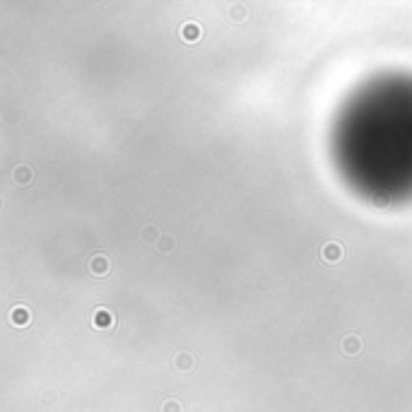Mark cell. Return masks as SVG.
<instances>
[{
  "label": "cell",
  "instance_id": "cell-1",
  "mask_svg": "<svg viewBox=\"0 0 412 412\" xmlns=\"http://www.w3.org/2000/svg\"><path fill=\"white\" fill-rule=\"evenodd\" d=\"M183 39L186 41H195V39H200V27L198 24H183Z\"/></svg>",
  "mask_w": 412,
  "mask_h": 412
},
{
  "label": "cell",
  "instance_id": "cell-2",
  "mask_svg": "<svg viewBox=\"0 0 412 412\" xmlns=\"http://www.w3.org/2000/svg\"><path fill=\"white\" fill-rule=\"evenodd\" d=\"M92 272H99V275H104L106 270H109V261L104 258V256H97V258H92Z\"/></svg>",
  "mask_w": 412,
  "mask_h": 412
},
{
  "label": "cell",
  "instance_id": "cell-3",
  "mask_svg": "<svg viewBox=\"0 0 412 412\" xmlns=\"http://www.w3.org/2000/svg\"><path fill=\"white\" fill-rule=\"evenodd\" d=\"M12 321H15L17 325L29 323V314H27V309H15V311H12Z\"/></svg>",
  "mask_w": 412,
  "mask_h": 412
},
{
  "label": "cell",
  "instance_id": "cell-4",
  "mask_svg": "<svg viewBox=\"0 0 412 412\" xmlns=\"http://www.w3.org/2000/svg\"><path fill=\"white\" fill-rule=\"evenodd\" d=\"M94 325H99V328H106V325H111V316H109L106 311H99V314L94 316Z\"/></svg>",
  "mask_w": 412,
  "mask_h": 412
},
{
  "label": "cell",
  "instance_id": "cell-5",
  "mask_svg": "<svg viewBox=\"0 0 412 412\" xmlns=\"http://www.w3.org/2000/svg\"><path fill=\"white\" fill-rule=\"evenodd\" d=\"M342 347H345V352H357V350H359V342H357V338H347V340L342 342Z\"/></svg>",
  "mask_w": 412,
  "mask_h": 412
},
{
  "label": "cell",
  "instance_id": "cell-6",
  "mask_svg": "<svg viewBox=\"0 0 412 412\" xmlns=\"http://www.w3.org/2000/svg\"><path fill=\"white\" fill-rule=\"evenodd\" d=\"M323 256H325V258H330V261H335V258L340 256V248H338V246H325Z\"/></svg>",
  "mask_w": 412,
  "mask_h": 412
},
{
  "label": "cell",
  "instance_id": "cell-7",
  "mask_svg": "<svg viewBox=\"0 0 412 412\" xmlns=\"http://www.w3.org/2000/svg\"><path fill=\"white\" fill-rule=\"evenodd\" d=\"M164 412H181V405L174 403V400H169V403L164 405Z\"/></svg>",
  "mask_w": 412,
  "mask_h": 412
},
{
  "label": "cell",
  "instance_id": "cell-8",
  "mask_svg": "<svg viewBox=\"0 0 412 412\" xmlns=\"http://www.w3.org/2000/svg\"><path fill=\"white\" fill-rule=\"evenodd\" d=\"M188 359H191V357H186V354H181V357H178V366H181V369H188V366H191V362H188Z\"/></svg>",
  "mask_w": 412,
  "mask_h": 412
}]
</instances>
